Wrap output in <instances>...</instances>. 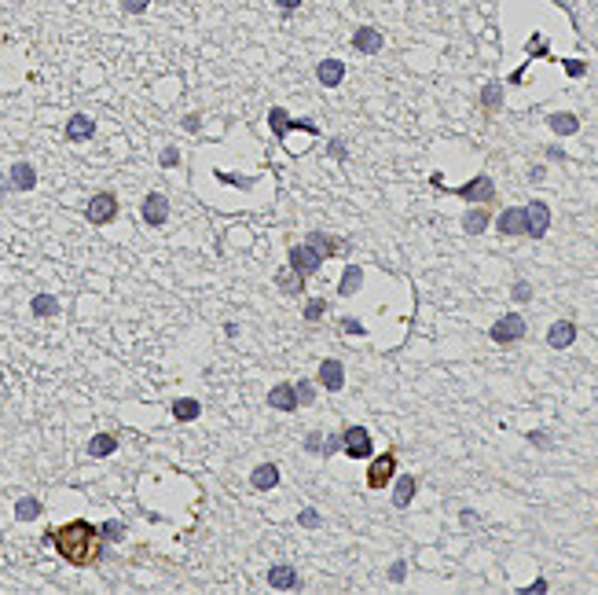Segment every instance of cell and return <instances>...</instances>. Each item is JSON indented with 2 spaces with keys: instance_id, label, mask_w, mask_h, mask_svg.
<instances>
[{
  "instance_id": "d4e9b609",
  "label": "cell",
  "mask_w": 598,
  "mask_h": 595,
  "mask_svg": "<svg viewBox=\"0 0 598 595\" xmlns=\"http://www.w3.org/2000/svg\"><path fill=\"white\" fill-rule=\"evenodd\" d=\"M481 107L489 110V115H496V110L503 107V85H499V81H489V85H484V89H481Z\"/></svg>"
},
{
  "instance_id": "c3c4849f",
  "label": "cell",
  "mask_w": 598,
  "mask_h": 595,
  "mask_svg": "<svg viewBox=\"0 0 598 595\" xmlns=\"http://www.w3.org/2000/svg\"><path fill=\"white\" fill-rule=\"evenodd\" d=\"M8 188H11V184L4 181V176H0V195H4V191H8Z\"/></svg>"
},
{
  "instance_id": "7a4b0ae2",
  "label": "cell",
  "mask_w": 598,
  "mask_h": 595,
  "mask_svg": "<svg viewBox=\"0 0 598 595\" xmlns=\"http://www.w3.org/2000/svg\"><path fill=\"white\" fill-rule=\"evenodd\" d=\"M430 184L433 188H441V191H448V195H459V199H466V202H481V206H489L492 199H496V184H492V176L489 173H477L470 184H463V188H444V181H441V173H433L430 176Z\"/></svg>"
},
{
  "instance_id": "ee69618b",
  "label": "cell",
  "mask_w": 598,
  "mask_h": 595,
  "mask_svg": "<svg viewBox=\"0 0 598 595\" xmlns=\"http://www.w3.org/2000/svg\"><path fill=\"white\" fill-rule=\"evenodd\" d=\"M345 155H349L345 143H342V140H331V158H342V162H345Z\"/></svg>"
},
{
  "instance_id": "cb8c5ba5",
  "label": "cell",
  "mask_w": 598,
  "mask_h": 595,
  "mask_svg": "<svg viewBox=\"0 0 598 595\" xmlns=\"http://www.w3.org/2000/svg\"><path fill=\"white\" fill-rule=\"evenodd\" d=\"M199 412H202V405H199V400H191V397L173 400V419H176V423H191V419H199Z\"/></svg>"
},
{
  "instance_id": "83f0119b",
  "label": "cell",
  "mask_w": 598,
  "mask_h": 595,
  "mask_svg": "<svg viewBox=\"0 0 598 595\" xmlns=\"http://www.w3.org/2000/svg\"><path fill=\"white\" fill-rule=\"evenodd\" d=\"M15 518H19V522L41 518V500H37V496H22V500L15 504Z\"/></svg>"
},
{
  "instance_id": "8d00e7d4",
  "label": "cell",
  "mask_w": 598,
  "mask_h": 595,
  "mask_svg": "<svg viewBox=\"0 0 598 595\" xmlns=\"http://www.w3.org/2000/svg\"><path fill=\"white\" fill-rule=\"evenodd\" d=\"M158 162L166 166V169H173L176 162H180V151H176V148H166V151H161V158H158Z\"/></svg>"
},
{
  "instance_id": "484cf974",
  "label": "cell",
  "mask_w": 598,
  "mask_h": 595,
  "mask_svg": "<svg viewBox=\"0 0 598 595\" xmlns=\"http://www.w3.org/2000/svg\"><path fill=\"white\" fill-rule=\"evenodd\" d=\"M484 228H489V210H484V206H477V210H470L463 217V232L466 235H481Z\"/></svg>"
},
{
  "instance_id": "1f68e13d",
  "label": "cell",
  "mask_w": 598,
  "mask_h": 595,
  "mask_svg": "<svg viewBox=\"0 0 598 595\" xmlns=\"http://www.w3.org/2000/svg\"><path fill=\"white\" fill-rule=\"evenodd\" d=\"M323 313H327V301H323V298H312L309 305H305V320H309V324H316V320H323Z\"/></svg>"
},
{
  "instance_id": "44dd1931",
  "label": "cell",
  "mask_w": 598,
  "mask_h": 595,
  "mask_svg": "<svg viewBox=\"0 0 598 595\" xmlns=\"http://www.w3.org/2000/svg\"><path fill=\"white\" fill-rule=\"evenodd\" d=\"M415 489H418L415 474H400L397 489H393V507H397V511H404V507H408V504L415 500Z\"/></svg>"
},
{
  "instance_id": "9a60e30c",
  "label": "cell",
  "mask_w": 598,
  "mask_h": 595,
  "mask_svg": "<svg viewBox=\"0 0 598 595\" xmlns=\"http://www.w3.org/2000/svg\"><path fill=\"white\" fill-rule=\"evenodd\" d=\"M8 184H11L15 191H34V188H37V169L29 166V162H15L11 173H8Z\"/></svg>"
},
{
  "instance_id": "ba28073f",
  "label": "cell",
  "mask_w": 598,
  "mask_h": 595,
  "mask_svg": "<svg viewBox=\"0 0 598 595\" xmlns=\"http://www.w3.org/2000/svg\"><path fill=\"white\" fill-rule=\"evenodd\" d=\"M319 265H323V257L309 247V243H301V247H294V250H290V268H294L298 272V276H305V280H309V276H316V272H319Z\"/></svg>"
},
{
  "instance_id": "b9f144b4",
  "label": "cell",
  "mask_w": 598,
  "mask_h": 595,
  "mask_svg": "<svg viewBox=\"0 0 598 595\" xmlns=\"http://www.w3.org/2000/svg\"><path fill=\"white\" fill-rule=\"evenodd\" d=\"M319 448H323V438H319V433L312 430L309 438H305V452H319Z\"/></svg>"
},
{
  "instance_id": "bcb514c9",
  "label": "cell",
  "mask_w": 598,
  "mask_h": 595,
  "mask_svg": "<svg viewBox=\"0 0 598 595\" xmlns=\"http://www.w3.org/2000/svg\"><path fill=\"white\" fill-rule=\"evenodd\" d=\"M276 8H283V11H294V8H301V0H276Z\"/></svg>"
},
{
  "instance_id": "603a6c76",
  "label": "cell",
  "mask_w": 598,
  "mask_h": 595,
  "mask_svg": "<svg viewBox=\"0 0 598 595\" xmlns=\"http://www.w3.org/2000/svg\"><path fill=\"white\" fill-rule=\"evenodd\" d=\"M360 287H364V268H360V265H349V268L342 272V280H338V294L349 298V294H357Z\"/></svg>"
},
{
  "instance_id": "e575fe53",
  "label": "cell",
  "mask_w": 598,
  "mask_h": 595,
  "mask_svg": "<svg viewBox=\"0 0 598 595\" xmlns=\"http://www.w3.org/2000/svg\"><path fill=\"white\" fill-rule=\"evenodd\" d=\"M298 522H301L305 529H316V525H319L323 518H319V511H316V507H305V511L298 514Z\"/></svg>"
},
{
  "instance_id": "30bf717a",
  "label": "cell",
  "mask_w": 598,
  "mask_h": 595,
  "mask_svg": "<svg viewBox=\"0 0 598 595\" xmlns=\"http://www.w3.org/2000/svg\"><path fill=\"white\" fill-rule=\"evenodd\" d=\"M319 386L323 390H331V393H338L345 386V367H342V360H334V357H327L319 364Z\"/></svg>"
},
{
  "instance_id": "5bb4252c",
  "label": "cell",
  "mask_w": 598,
  "mask_h": 595,
  "mask_svg": "<svg viewBox=\"0 0 598 595\" xmlns=\"http://www.w3.org/2000/svg\"><path fill=\"white\" fill-rule=\"evenodd\" d=\"M316 77H319L323 89H338V85H342V77H345V63L342 59H323L316 67Z\"/></svg>"
},
{
  "instance_id": "7dc6e473",
  "label": "cell",
  "mask_w": 598,
  "mask_h": 595,
  "mask_svg": "<svg viewBox=\"0 0 598 595\" xmlns=\"http://www.w3.org/2000/svg\"><path fill=\"white\" fill-rule=\"evenodd\" d=\"M199 125H202V122H199V115H187V118H184V129H191V133H195Z\"/></svg>"
},
{
  "instance_id": "2e32d148",
  "label": "cell",
  "mask_w": 598,
  "mask_h": 595,
  "mask_svg": "<svg viewBox=\"0 0 598 595\" xmlns=\"http://www.w3.org/2000/svg\"><path fill=\"white\" fill-rule=\"evenodd\" d=\"M250 485H253V492H268V489H276V485H279V467H276V463H261V467H253Z\"/></svg>"
},
{
  "instance_id": "3957f363",
  "label": "cell",
  "mask_w": 598,
  "mask_h": 595,
  "mask_svg": "<svg viewBox=\"0 0 598 595\" xmlns=\"http://www.w3.org/2000/svg\"><path fill=\"white\" fill-rule=\"evenodd\" d=\"M525 316L521 313H507V316H499L496 324H492V331H489V339L492 342H499V346H514V342H521L525 339Z\"/></svg>"
},
{
  "instance_id": "60d3db41",
  "label": "cell",
  "mask_w": 598,
  "mask_h": 595,
  "mask_svg": "<svg viewBox=\"0 0 598 595\" xmlns=\"http://www.w3.org/2000/svg\"><path fill=\"white\" fill-rule=\"evenodd\" d=\"M529 298H532V287L525 280H518L514 283V301H529Z\"/></svg>"
},
{
  "instance_id": "5b68a950",
  "label": "cell",
  "mask_w": 598,
  "mask_h": 595,
  "mask_svg": "<svg viewBox=\"0 0 598 595\" xmlns=\"http://www.w3.org/2000/svg\"><path fill=\"white\" fill-rule=\"evenodd\" d=\"M342 448H345L349 459H371V452H375V445H371V430L367 426L342 430Z\"/></svg>"
},
{
  "instance_id": "f6af8a7d",
  "label": "cell",
  "mask_w": 598,
  "mask_h": 595,
  "mask_svg": "<svg viewBox=\"0 0 598 595\" xmlns=\"http://www.w3.org/2000/svg\"><path fill=\"white\" fill-rule=\"evenodd\" d=\"M342 327H345L349 334H364V324H360V320H342Z\"/></svg>"
},
{
  "instance_id": "4fadbf2b",
  "label": "cell",
  "mask_w": 598,
  "mask_h": 595,
  "mask_svg": "<svg viewBox=\"0 0 598 595\" xmlns=\"http://www.w3.org/2000/svg\"><path fill=\"white\" fill-rule=\"evenodd\" d=\"M382 34L375 26H360L357 34H352V48H357V52H364V55H375V52H382Z\"/></svg>"
},
{
  "instance_id": "e0dca14e",
  "label": "cell",
  "mask_w": 598,
  "mask_h": 595,
  "mask_svg": "<svg viewBox=\"0 0 598 595\" xmlns=\"http://www.w3.org/2000/svg\"><path fill=\"white\" fill-rule=\"evenodd\" d=\"M268 584L276 588V591H294L301 581H298V573H294V566H283V562H276V566L268 570Z\"/></svg>"
},
{
  "instance_id": "7402d4cb",
  "label": "cell",
  "mask_w": 598,
  "mask_h": 595,
  "mask_svg": "<svg viewBox=\"0 0 598 595\" xmlns=\"http://www.w3.org/2000/svg\"><path fill=\"white\" fill-rule=\"evenodd\" d=\"M114 452H118V438H114V433H95V438L88 441V456L92 459H107Z\"/></svg>"
},
{
  "instance_id": "6da1fadb",
  "label": "cell",
  "mask_w": 598,
  "mask_h": 595,
  "mask_svg": "<svg viewBox=\"0 0 598 595\" xmlns=\"http://www.w3.org/2000/svg\"><path fill=\"white\" fill-rule=\"evenodd\" d=\"M44 544H55V551L67 562H74V566H88V562L100 558V533H95V525L85 522V518L44 533Z\"/></svg>"
},
{
  "instance_id": "ffe728a7",
  "label": "cell",
  "mask_w": 598,
  "mask_h": 595,
  "mask_svg": "<svg viewBox=\"0 0 598 595\" xmlns=\"http://www.w3.org/2000/svg\"><path fill=\"white\" fill-rule=\"evenodd\" d=\"M547 125H551L554 136H576L580 133V118L569 115V110H558V115H551V118H547Z\"/></svg>"
},
{
  "instance_id": "8992f818",
  "label": "cell",
  "mask_w": 598,
  "mask_h": 595,
  "mask_svg": "<svg viewBox=\"0 0 598 595\" xmlns=\"http://www.w3.org/2000/svg\"><path fill=\"white\" fill-rule=\"evenodd\" d=\"M393 474H397V452H382L367 467V489H385L393 481Z\"/></svg>"
},
{
  "instance_id": "d6a6232c",
  "label": "cell",
  "mask_w": 598,
  "mask_h": 595,
  "mask_svg": "<svg viewBox=\"0 0 598 595\" xmlns=\"http://www.w3.org/2000/svg\"><path fill=\"white\" fill-rule=\"evenodd\" d=\"M294 390H298V405H312V400H316V390H312V382H309V379H301V382L294 386Z\"/></svg>"
},
{
  "instance_id": "ab89813d",
  "label": "cell",
  "mask_w": 598,
  "mask_h": 595,
  "mask_svg": "<svg viewBox=\"0 0 598 595\" xmlns=\"http://www.w3.org/2000/svg\"><path fill=\"white\" fill-rule=\"evenodd\" d=\"M147 4H151V0H121V8H125L128 15H140V11H147Z\"/></svg>"
},
{
  "instance_id": "7c38bea8",
  "label": "cell",
  "mask_w": 598,
  "mask_h": 595,
  "mask_svg": "<svg viewBox=\"0 0 598 595\" xmlns=\"http://www.w3.org/2000/svg\"><path fill=\"white\" fill-rule=\"evenodd\" d=\"M496 228L503 235H525V206H510V210L499 214Z\"/></svg>"
},
{
  "instance_id": "8fae6325",
  "label": "cell",
  "mask_w": 598,
  "mask_h": 595,
  "mask_svg": "<svg viewBox=\"0 0 598 595\" xmlns=\"http://www.w3.org/2000/svg\"><path fill=\"white\" fill-rule=\"evenodd\" d=\"M576 342V324L573 320H558V324L547 327V346L551 349H569Z\"/></svg>"
},
{
  "instance_id": "4316f807",
  "label": "cell",
  "mask_w": 598,
  "mask_h": 595,
  "mask_svg": "<svg viewBox=\"0 0 598 595\" xmlns=\"http://www.w3.org/2000/svg\"><path fill=\"white\" fill-rule=\"evenodd\" d=\"M319 257H334L338 254V239H331V235H323V232H309V239H305Z\"/></svg>"
},
{
  "instance_id": "d6986e66",
  "label": "cell",
  "mask_w": 598,
  "mask_h": 595,
  "mask_svg": "<svg viewBox=\"0 0 598 595\" xmlns=\"http://www.w3.org/2000/svg\"><path fill=\"white\" fill-rule=\"evenodd\" d=\"M95 136V122L88 115H70L67 118V140L81 143V140H92Z\"/></svg>"
},
{
  "instance_id": "4dcf8cb0",
  "label": "cell",
  "mask_w": 598,
  "mask_h": 595,
  "mask_svg": "<svg viewBox=\"0 0 598 595\" xmlns=\"http://www.w3.org/2000/svg\"><path fill=\"white\" fill-rule=\"evenodd\" d=\"M29 309H34V316H55L59 313V301L52 294H37L34 301H29Z\"/></svg>"
},
{
  "instance_id": "f1b7e54d",
  "label": "cell",
  "mask_w": 598,
  "mask_h": 595,
  "mask_svg": "<svg viewBox=\"0 0 598 595\" xmlns=\"http://www.w3.org/2000/svg\"><path fill=\"white\" fill-rule=\"evenodd\" d=\"M276 283H279L283 294H301V291H305V276H298L294 268H290V272H279Z\"/></svg>"
},
{
  "instance_id": "ac0fdd59",
  "label": "cell",
  "mask_w": 598,
  "mask_h": 595,
  "mask_svg": "<svg viewBox=\"0 0 598 595\" xmlns=\"http://www.w3.org/2000/svg\"><path fill=\"white\" fill-rule=\"evenodd\" d=\"M268 405L279 408V412H294V408H298V390H294L290 382L272 386V390H268Z\"/></svg>"
},
{
  "instance_id": "277c9868",
  "label": "cell",
  "mask_w": 598,
  "mask_h": 595,
  "mask_svg": "<svg viewBox=\"0 0 598 595\" xmlns=\"http://www.w3.org/2000/svg\"><path fill=\"white\" fill-rule=\"evenodd\" d=\"M85 217H88V224H110L118 217V195H114V191H100V195H92L88 206H85Z\"/></svg>"
},
{
  "instance_id": "d590c367",
  "label": "cell",
  "mask_w": 598,
  "mask_h": 595,
  "mask_svg": "<svg viewBox=\"0 0 598 595\" xmlns=\"http://www.w3.org/2000/svg\"><path fill=\"white\" fill-rule=\"evenodd\" d=\"M562 67H565V74H569V77H584L587 74V63H580V59H565Z\"/></svg>"
},
{
  "instance_id": "836d02e7",
  "label": "cell",
  "mask_w": 598,
  "mask_h": 595,
  "mask_svg": "<svg viewBox=\"0 0 598 595\" xmlns=\"http://www.w3.org/2000/svg\"><path fill=\"white\" fill-rule=\"evenodd\" d=\"M338 448H342V433H331V438L323 441V448H319V456H323V459H331V456L338 452Z\"/></svg>"
},
{
  "instance_id": "7bdbcfd3",
  "label": "cell",
  "mask_w": 598,
  "mask_h": 595,
  "mask_svg": "<svg viewBox=\"0 0 598 595\" xmlns=\"http://www.w3.org/2000/svg\"><path fill=\"white\" fill-rule=\"evenodd\" d=\"M529 55H547V44H543V37H532V44H529Z\"/></svg>"
},
{
  "instance_id": "f546056e",
  "label": "cell",
  "mask_w": 598,
  "mask_h": 595,
  "mask_svg": "<svg viewBox=\"0 0 598 595\" xmlns=\"http://www.w3.org/2000/svg\"><path fill=\"white\" fill-rule=\"evenodd\" d=\"M268 125H272V136L283 140V136L290 133V115H286L283 107H272V110H268Z\"/></svg>"
},
{
  "instance_id": "74e56055",
  "label": "cell",
  "mask_w": 598,
  "mask_h": 595,
  "mask_svg": "<svg viewBox=\"0 0 598 595\" xmlns=\"http://www.w3.org/2000/svg\"><path fill=\"white\" fill-rule=\"evenodd\" d=\"M404 577H408V562H393V566H390V581H393V584H400Z\"/></svg>"
},
{
  "instance_id": "52a82bcc",
  "label": "cell",
  "mask_w": 598,
  "mask_h": 595,
  "mask_svg": "<svg viewBox=\"0 0 598 595\" xmlns=\"http://www.w3.org/2000/svg\"><path fill=\"white\" fill-rule=\"evenodd\" d=\"M547 228H551V210H547V202L532 199V202L525 206V235H529V239H543Z\"/></svg>"
},
{
  "instance_id": "f35d334b",
  "label": "cell",
  "mask_w": 598,
  "mask_h": 595,
  "mask_svg": "<svg viewBox=\"0 0 598 595\" xmlns=\"http://www.w3.org/2000/svg\"><path fill=\"white\" fill-rule=\"evenodd\" d=\"M103 537H107V540H121V537H125L121 522H107V525H103Z\"/></svg>"
},
{
  "instance_id": "9c48e42d",
  "label": "cell",
  "mask_w": 598,
  "mask_h": 595,
  "mask_svg": "<svg viewBox=\"0 0 598 595\" xmlns=\"http://www.w3.org/2000/svg\"><path fill=\"white\" fill-rule=\"evenodd\" d=\"M166 221H169V199L161 195V191H151V195L143 199V224H151V228H161Z\"/></svg>"
}]
</instances>
